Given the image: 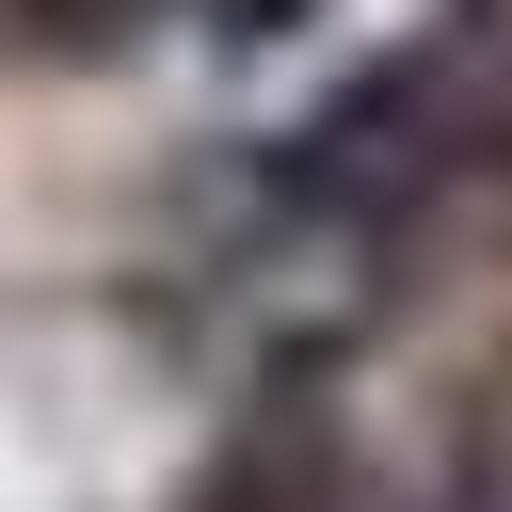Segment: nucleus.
I'll return each instance as SVG.
<instances>
[{"label":"nucleus","instance_id":"nucleus-1","mask_svg":"<svg viewBox=\"0 0 512 512\" xmlns=\"http://www.w3.org/2000/svg\"><path fill=\"white\" fill-rule=\"evenodd\" d=\"M432 512H512V384H496V416L464 432V464L432 480Z\"/></svg>","mask_w":512,"mask_h":512},{"label":"nucleus","instance_id":"nucleus-2","mask_svg":"<svg viewBox=\"0 0 512 512\" xmlns=\"http://www.w3.org/2000/svg\"><path fill=\"white\" fill-rule=\"evenodd\" d=\"M0 16H16L32 48H112V32H144L160 0H0Z\"/></svg>","mask_w":512,"mask_h":512}]
</instances>
